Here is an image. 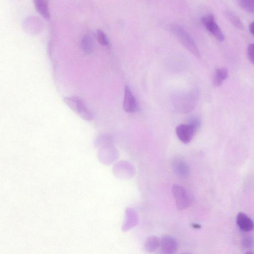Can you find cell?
I'll list each match as a JSON object with an SVG mask.
<instances>
[{"label":"cell","mask_w":254,"mask_h":254,"mask_svg":"<svg viewBox=\"0 0 254 254\" xmlns=\"http://www.w3.org/2000/svg\"><path fill=\"white\" fill-rule=\"evenodd\" d=\"M127 221L126 223L127 227L130 228L134 225L136 220V216L135 212L132 209L128 208L127 211Z\"/></svg>","instance_id":"obj_16"},{"label":"cell","mask_w":254,"mask_h":254,"mask_svg":"<svg viewBox=\"0 0 254 254\" xmlns=\"http://www.w3.org/2000/svg\"><path fill=\"white\" fill-rule=\"evenodd\" d=\"M160 246L164 254H174L177 250L176 240L170 236H164L162 238Z\"/></svg>","instance_id":"obj_9"},{"label":"cell","mask_w":254,"mask_h":254,"mask_svg":"<svg viewBox=\"0 0 254 254\" xmlns=\"http://www.w3.org/2000/svg\"><path fill=\"white\" fill-rule=\"evenodd\" d=\"M197 99V92L191 90L176 95L173 99V104L176 110L186 113L193 109Z\"/></svg>","instance_id":"obj_1"},{"label":"cell","mask_w":254,"mask_h":254,"mask_svg":"<svg viewBox=\"0 0 254 254\" xmlns=\"http://www.w3.org/2000/svg\"><path fill=\"white\" fill-rule=\"evenodd\" d=\"M237 2L242 9L254 13V0H239Z\"/></svg>","instance_id":"obj_15"},{"label":"cell","mask_w":254,"mask_h":254,"mask_svg":"<svg viewBox=\"0 0 254 254\" xmlns=\"http://www.w3.org/2000/svg\"><path fill=\"white\" fill-rule=\"evenodd\" d=\"M226 15L230 22L237 28L243 29L244 27L243 23L240 18L233 12L230 10L226 11Z\"/></svg>","instance_id":"obj_14"},{"label":"cell","mask_w":254,"mask_h":254,"mask_svg":"<svg viewBox=\"0 0 254 254\" xmlns=\"http://www.w3.org/2000/svg\"><path fill=\"white\" fill-rule=\"evenodd\" d=\"M237 224L239 228L245 232L252 231L254 228L253 220L245 213L240 212L237 216Z\"/></svg>","instance_id":"obj_10"},{"label":"cell","mask_w":254,"mask_h":254,"mask_svg":"<svg viewBox=\"0 0 254 254\" xmlns=\"http://www.w3.org/2000/svg\"><path fill=\"white\" fill-rule=\"evenodd\" d=\"M172 168L174 173L181 178H187L190 173L188 164L184 160L176 159L172 163Z\"/></svg>","instance_id":"obj_8"},{"label":"cell","mask_w":254,"mask_h":254,"mask_svg":"<svg viewBox=\"0 0 254 254\" xmlns=\"http://www.w3.org/2000/svg\"><path fill=\"white\" fill-rule=\"evenodd\" d=\"M82 46L85 52L88 53L91 51L92 41L89 36L86 35L83 38L82 40Z\"/></svg>","instance_id":"obj_18"},{"label":"cell","mask_w":254,"mask_h":254,"mask_svg":"<svg viewBox=\"0 0 254 254\" xmlns=\"http://www.w3.org/2000/svg\"><path fill=\"white\" fill-rule=\"evenodd\" d=\"M64 101L75 113L86 121H92L94 118L93 113L84 101L76 96H66Z\"/></svg>","instance_id":"obj_2"},{"label":"cell","mask_w":254,"mask_h":254,"mask_svg":"<svg viewBox=\"0 0 254 254\" xmlns=\"http://www.w3.org/2000/svg\"><path fill=\"white\" fill-rule=\"evenodd\" d=\"M228 75V70L225 67L217 68L213 78V84L215 87L221 86Z\"/></svg>","instance_id":"obj_11"},{"label":"cell","mask_w":254,"mask_h":254,"mask_svg":"<svg viewBox=\"0 0 254 254\" xmlns=\"http://www.w3.org/2000/svg\"><path fill=\"white\" fill-rule=\"evenodd\" d=\"M254 242L253 239L249 236L244 238L242 241L243 246L246 249H251L253 247Z\"/></svg>","instance_id":"obj_20"},{"label":"cell","mask_w":254,"mask_h":254,"mask_svg":"<svg viewBox=\"0 0 254 254\" xmlns=\"http://www.w3.org/2000/svg\"><path fill=\"white\" fill-rule=\"evenodd\" d=\"M160 245L159 239L154 236L148 237L145 243V250L149 253L153 252L156 250Z\"/></svg>","instance_id":"obj_13"},{"label":"cell","mask_w":254,"mask_h":254,"mask_svg":"<svg viewBox=\"0 0 254 254\" xmlns=\"http://www.w3.org/2000/svg\"><path fill=\"white\" fill-rule=\"evenodd\" d=\"M249 28L251 33L254 35V21L250 24Z\"/></svg>","instance_id":"obj_21"},{"label":"cell","mask_w":254,"mask_h":254,"mask_svg":"<svg viewBox=\"0 0 254 254\" xmlns=\"http://www.w3.org/2000/svg\"><path fill=\"white\" fill-rule=\"evenodd\" d=\"M172 192L179 209H186L191 205L193 201L192 195L182 186L174 185L172 187Z\"/></svg>","instance_id":"obj_4"},{"label":"cell","mask_w":254,"mask_h":254,"mask_svg":"<svg viewBox=\"0 0 254 254\" xmlns=\"http://www.w3.org/2000/svg\"><path fill=\"white\" fill-rule=\"evenodd\" d=\"M123 108L126 112L129 113L135 112L137 109L136 99L128 86L125 87Z\"/></svg>","instance_id":"obj_7"},{"label":"cell","mask_w":254,"mask_h":254,"mask_svg":"<svg viewBox=\"0 0 254 254\" xmlns=\"http://www.w3.org/2000/svg\"></svg>","instance_id":"obj_23"},{"label":"cell","mask_w":254,"mask_h":254,"mask_svg":"<svg viewBox=\"0 0 254 254\" xmlns=\"http://www.w3.org/2000/svg\"><path fill=\"white\" fill-rule=\"evenodd\" d=\"M245 254H254V252L252 251H248Z\"/></svg>","instance_id":"obj_22"},{"label":"cell","mask_w":254,"mask_h":254,"mask_svg":"<svg viewBox=\"0 0 254 254\" xmlns=\"http://www.w3.org/2000/svg\"><path fill=\"white\" fill-rule=\"evenodd\" d=\"M34 5L37 11L44 18L50 17L48 2L45 0H35Z\"/></svg>","instance_id":"obj_12"},{"label":"cell","mask_w":254,"mask_h":254,"mask_svg":"<svg viewBox=\"0 0 254 254\" xmlns=\"http://www.w3.org/2000/svg\"><path fill=\"white\" fill-rule=\"evenodd\" d=\"M169 29L182 44L196 57H199V50L193 40L185 29L178 24L170 25Z\"/></svg>","instance_id":"obj_3"},{"label":"cell","mask_w":254,"mask_h":254,"mask_svg":"<svg viewBox=\"0 0 254 254\" xmlns=\"http://www.w3.org/2000/svg\"><path fill=\"white\" fill-rule=\"evenodd\" d=\"M96 35L97 40L101 45L107 46L109 44L108 38L102 30L98 29L97 31Z\"/></svg>","instance_id":"obj_17"},{"label":"cell","mask_w":254,"mask_h":254,"mask_svg":"<svg viewBox=\"0 0 254 254\" xmlns=\"http://www.w3.org/2000/svg\"><path fill=\"white\" fill-rule=\"evenodd\" d=\"M176 133L179 139L184 143L190 142L197 130L189 123L181 124L176 127Z\"/></svg>","instance_id":"obj_6"},{"label":"cell","mask_w":254,"mask_h":254,"mask_svg":"<svg viewBox=\"0 0 254 254\" xmlns=\"http://www.w3.org/2000/svg\"><path fill=\"white\" fill-rule=\"evenodd\" d=\"M201 22L205 28L219 42H223L225 35L216 22L212 14H208L201 18Z\"/></svg>","instance_id":"obj_5"},{"label":"cell","mask_w":254,"mask_h":254,"mask_svg":"<svg viewBox=\"0 0 254 254\" xmlns=\"http://www.w3.org/2000/svg\"><path fill=\"white\" fill-rule=\"evenodd\" d=\"M247 53L249 61L254 65V43L248 45Z\"/></svg>","instance_id":"obj_19"}]
</instances>
